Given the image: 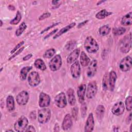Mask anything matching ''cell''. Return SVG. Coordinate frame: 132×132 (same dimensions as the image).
Wrapping results in <instances>:
<instances>
[{
	"label": "cell",
	"instance_id": "1",
	"mask_svg": "<svg viewBox=\"0 0 132 132\" xmlns=\"http://www.w3.org/2000/svg\"><path fill=\"white\" fill-rule=\"evenodd\" d=\"M84 47L86 51L89 53H94L96 52L99 48L97 42L91 36H88L86 38L84 43Z\"/></svg>",
	"mask_w": 132,
	"mask_h": 132
},
{
	"label": "cell",
	"instance_id": "2",
	"mask_svg": "<svg viewBox=\"0 0 132 132\" xmlns=\"http://www.w3.org/2000/svg\"><path fill=\"white\" fill-rule=\"evenodd\" d=\"M131 46V34L125 36L120 42V50L122 53H127Z\"/></svg>",
	"mask_w": 132,
	"mask_h": 132
},
{
	"label": "cell",
	"instance_id": "3",
	"mask_svg": "<svg viewBox=\"0 0 132 132\" xmlns=\"http://www.w3.org/2000/svg\"><path fill=\"white\" fill-rule=\"evenodd\" d=\"M51 117V111L49 108H45L40 109L38 113V120L39 123L43 124L47 122Z\"/></svg>",
	"mask_w": 132,
	"mask_h": 132
},
{
	"label": "cell",
	"instance_id": "4",
	"mask_svg": "<svg viewBox=\"0 0 132 132\" xmlns=\"http://www.w3.org/2000/svg\"><path fill=\"white\" fill-rule=\"evenodd\" d=\"M28 123L27 119L24 116L20 117L15 122L14 125V128L15 131L18 132H22L25 131L27 126Z\"/></svg>",
	"mask_w": 132,
	"mask_h": 132
},
{
	"label": "cell",
	"instance_id": "5",
	"mask_svg": "<svg viewBox=\"0 0 132 132\" xmlns=\"http://www.w3.org/2000/svg\"><path fill=\"white\" fill-rule=\"evenodd\" d=\"M62 65V59L60 55H56L50 61L49 67L51 71L58 70Z\"/></svg>",
	"mask_w": 132,
	"mask_h": 132
},
{
	"label": "cell",
	"instance_id": "6",
	"mask_svg": "<svg viewBox=\"0 0 132 132\" xmlns=\"http://www.w3.org/2000/svg\"><path fill=\"white\" fill-rule=\"evenodd\" d=\"M86 91V97L89 99L93 98L96 94L97 91V87L96 82L95 81L90 82L87 86Z\"/></svg>",
	"mask_w": 132,
	"mask_h": 132
},
{
	"label": "cell",
	"instance_id": "7",
	"mask_svg": "<svg viewBox=\"0 0 132 132\" xmlns=\"http://www.w3.org/2000/svg\"><path fill=\"white\" fill-rule=\"evenodd\" d=\"M132 65L131 58L129 56H127L124 58L120 62L119 68L123 72H127L130 70Z\"/></svg>",
	"mask_w": 132,
	"mask_h": 132
},
{
	"label": "cell",
	"instance_id": "8",
	"mask_svg": "<svg viewBox=\"0 0 132 132\" xmlns=\"http://www.w3.org/2000/svg\"><path fill=\"white\" fill-rule=\"evenodd\" d=\"M28 81L29 85L31 87L38 86L40 82V76L38 72L32 71L28 75Z\"/></svg>",
	"mask_w": 132,
	"mask_h": 132
},
{
	"label": "cell",
	"instance_id": "9",
	"mask_svg": "<svg viewBox=\"0 0 132 132\" xmlns=\"http://www.w3.org/2000/svg\"><path fill=\"white\" fill-rule=\"evenodd\" d=\"M55 102L56 106L59 108H64L66 106L67 102L66 96L63 92L58 94L55 98Z\"/></svg>",
	"mask_w": 132,
	"mask_h": 132
},
{
	"label": "cell",
	"instance_id": "10",
	"mask_svg": "<svg viewBox=\"0 0 132 132\" xmlns=\"http://www.w3.org/2000/svg\"><path fill=\"white\" fill-rule=\"evenodd\" d=\"M29 100V94L26 91L20 92L16 96V101L17 103L20 105H26Z\"/></svg>",
	"mask_w": 132,
	"mask_h": 132
},
{
	"label": "cell",
	"instance_id": "11",
	"mask_svg": "<svg viewBox=\"0 0 132 132\" xmlns=\"http://www.w3.org/2000/svg\"><path fill=\"white\" fill-rule=\"evenodd\" d=\"M51 98L50 96L44 93L41 92L39 95V105L40 107H46L48 106L50 104Z\"/></svg>",
	"mask_w": 132,
	"mask_h": 132
},
{
	"label": "cell",
	"instance_id": "12",
	"mask_svg": "<svg viewBox=\"0 0 132 132\" xmlns=\"http://www.w3.org/2000/svg\"><path fill=\"white\" fill-rule=\"evenodd\" d=\"M125 110V106L122 102H119L116 103L111 109V112L116 116H120L122 114Z\"/></svg>",
	"mask_w": 132,
	"mask_h": 132
},
{
	"label": "cell",
	"instance_id": "13",
	"mask_svg": "<svg viewBox=\"0 0 132 132\" xmlns=\"http://www.w3.org/2000/svg\"><path fill=\"white\" fill-rule=\"evenodd\" d=\"M71 74L74 78H78L80 74V67L78 61L74 62L71 67Z\"/></svg>",
	"mask_w": 132,
	"mask_h": 132
},
{
	"label": "cell",
	"instance_id": "14",
	"mask_svg": "<svg viewBox=\"0 0 132 132\" xmlns=\"http://www.w3.org/2000/svg\"><path fill=\"white\" fill-rule=\"evenodd\" d=\"M94 126V121L93 119V116L92 113L89 114L87 120L86 122L85 126V132H91L92 131Z\"/></svg>",
	"mask_w": 132,
	"mask_h": 132
},
{
	"label": "cell",
	"instance_id": "15",
	"mask_svg": "<svg viewBox=\"0 0 132 132\" xmlns=\"http://www.w3.org/2000/svg\"><path fill=\"white\" fill-rule=\"evenodd\" d=\"M97 71V60H92L89 64V67L88 68V71L87 72V76L89 77H92L94 76Z\"/></svg>",
	"mask_w": 132,
	"mask_h": 132
},
{
	"label": "cell",
	"instance_id": "16",
	"mask_svg": "<svg viewBox=\"0 0 132 132\" xmlns=\"http://www.w3.org/2000/svg\"><path fill=\"white\" fill-rule=\"evenodd\" d=\"M72 119L70 114H67L63 120L62 123V128L64 130H67L70 129L72 125Z\"/></svg>",
	"mask_w": 132,
	"mask_h": 132
},
{
	"label": "cell",
	"instance_id": "17",
	"mask_svg": "<svg viewBox=\"0 0 132 132\" xmlns=\"http://www.w3.org/2000/svg\"><path fill=\"white\" fill-rule=\"evenodd\" d=\"M86 90V85L85 84L80 85L77 89V96L78 97L79 102L80 103H83L85 100V95Z\"/></svg>",
	"mask_w": 132,
	"mask_h": 132
},
{
	"label": "cell",
	"instance_id": "18",
	"mask_svg": "<svg viewBox=\"0 0 132 132\" xmlns=\"http://www.w3.org/2000/svg\"><path fill=\"white\" fill-rule=\"evenodd\" d=\"M80 54V50L79 48H76L73 50L68 56L67 62L68 63H74L78 58Z\"/></svg>",
	"mask_w": 132,
	"mask_h": 132
},
{
	"label": "cell",
	"instance_id": "19",
	"mask_svg": "<svg viewBox=\"0 0 132 132\" xmlns=\"http://www.w3.org/2000/svg\"><path fill=\"white\" fill-rule=\"evenodd\" d=\"M108 77H109V78H108L109 87L110 88V90L111 91H112L114 88L115 83H116L117 78L116 73L113 71H111L109 74Z\"/></svg>",
	"mask_w": 132,
	"mask_h": 132
},
{
	"label": "cell",
	"instance_id": "20",
	"mask_svg": "<svg viewBox=\"0 0 132 132\" xmlns=\"http://www.w3.org/2000/svg\"><path fill=\"white\" fill-rule=\"evenodd\" d=\"M76 25L75 23H72L70 24H69L68 25H67V26L62 28L61 29H60L58 32H57V34L54 36L53 39H56L58 37H59V36H61L62 35H63V34H64L65 32H67L68 30H69L70 29H71L72 28H73V27L75 26V25Z\"/></svg>",
	"mask_w": 132,
	"mask_h": 132
},
{
	"label": "cell",
	"instance_id": "21",
	"mask_svg": "<svg viewBox=\"0 0 132 132\" xmlns=\"http://www.w3.org/2000/svg\"><path fill=\"white\" fill-rule=\"evenodd\" d=\"M132 12H129V13L125 14L123 16L121 20V24L124 26L131 25L132 24Z\"/></svg>",
	"mask_w": 132,
	"mask_h": 132
},
{
	"label": "cell",
	"instance_id": "22",
	"mask_svg": "<svg viewBox=\"0 0 132 132\" xmlns=\"http://www.w3.org/2000/svg\"><path fill=\"white\" fill-rule=\"evenodd\" d=\"M67 95L68 97V102L70 105L71 106H74L76 103V98L73 89L72 88H69L67 91Z\"/></svg>",
	"mask_w": 132,
	"mask_h": 132
},
{
	"label": "cell",
	"instance_id": "23",
	"mask_svg": "<svg viewBox=\"0 0 132 132\" xmlns=\"http://www.w3.org/2000/svg\"><path fill=\"white\" fill-rule=\"evenodd\" d=\"M7 109L9 112L13 111L14 109V101L12 96L9 95L6 99Z\"/></svg>",
	"mask_w": 132,
	"mask_h": 132
},
{
	"label": "cell",
	"instance_id": "24",
	"mask_svg": "<svg viewBox=\"0 0 132 132\" xmlns=\"http://www.w3.org/2000/svg\"><path fill=\"white\" fill-rule=\"evenodd\" d=\"M80 62L81 65L84 67L88 65V64L90 62V60L89 58L84 52H82L80 54Z\"/></svg>",
	"mask_w": 132,
	"mask_h": 132
},
{
	"label": "cell",
	"instance_id": "25",
	"mask_svg": "<svg viewBox=\"0 0 132 132\" xmlns=\"http://www.w3.org/2000/svg\"><path fill=\"white\" fill-rule=\"evenodd\" d=\"M105 111V109L104 106L102 105H100L97 106L96 109V115L97 118L98 120H101L103 118Z\"/></svg>",
	"mask_w": 132,
	"mask_h": 132
},
{
	"label": "cell",
	"instance_id": "26",
	"mask_svg": "<svg viewBox=\"0 0 132 132\" xmlns=\"http://www.w3.org/2000/svg\"><path fill=\"white\" fill-rule=\"evenodd\" d=\"M34 65L36 68L42 71H44L46 69V67L44 62L41 59H36L35 61Z\"/></svg>",
	"mask_w": 132,
	"mask_h": 132
},
{
	"label": "cell",
	"instance_id": "27",
	"mask_svg": "<svg viewBox=\"0 0 132 132\" xmlns=\"http://www.w3.org/2000/svg\"><path fill=\"white\" fill-rule=\"evenodd\" d=\"M111 14L112 12H108L107 11H106V10L103 9L97 12L95 15V17L98 19H103Z\"/></svg>",
	"mask_w": 132,
	"mask_h": 132
},
{
	"label": "cell",
	"instance_id": "28",
	"mask_svg": "<svg viewBox=\"0 0 132 132\" xmlns=\"http://www.w3.org/2000/svg\"><path fill=\"white\" fill-rule=\"evenodd\" d=\"M31 69H32L31 67L28 66V67H25L21 69L20 71V78L22 80H24L26 79L28 72L30 70H31Z\"/></svg>",
	"mask_w": 132,
	"mask_h": 132
},
{
	"label": "cell",
	"instance_id": "29",
	"mask_svg": "<svg viewBox=\"0 0 132 132\" xmlns=\"http://www.w3.org/2000/svg\"><path fill=\"white\" fill-rule=\"evenodd\" d=\"M110 27L108 25H105L102 26L99 28L98 31L101 35L102 36H106L110 31Z\"/></svg>",
	"mask_w": 132,
	"mask_h": 132
},
{
	"label": "cell",
	"instance_id": "30",
	"mask_svg": "<svg viewBox=\"0 0 132 132\" xmlns=\"http://www.w3.org/2000/svg\"><path fill=\"white\" fill-rule=\"evenodd\" d=\"M27 27V25L24 22H22L20 26H19L18 28L15 31V35L18 37L22 35V34L24 32V31L26 29Z\"/></svg>",
	"mask_w": 132,
	"mask_h": 132
},
{
	"label": "cell",
	"instance_id": "31",
	"mask_svg": "<svg viewBox=\"0 0 132 132\" xmlns=\"http://www.w3.org/2000/svg\"><path fill=\"white\" fill-rule=\"evenodd\" d=\"M126 31V29L124 27L114 28L112 29V32L114 36H120L123 35Z\"/></svg>",
	"mask_w": 132,
	"mask_h": 132
},
{
	"label": "cell",
	"instance_id": "32",
	"mask_svg": "<svg viewBox=\"0 0 132 132\" xmlns=\"http://www.w3.org/2000/svg\"><path fill=\"white\" fill-rule=\"evenodd\" d=\"M109 75L108 74H105L104 76L103 79V83H102V87L103 89L104 90H106L108 89L109 87Z\"/></svg>",
	"mask_w": 132,
	"mask_h": 132
},
{
	"label": "cell",
	"instance_id": "33",
	"mask_svg": "<svg viewBox=\"0 0 132 132\" xmlns=\"http://www.w3.org/2000/svg\"><path fill=\"white\" fill-rule=\"evenodd\" d=\"M21 19H22L21 14L19 11H18L16 12L15 17L10 22V23L12 25H16L20 22Z\"/></svg>",
	"mask_w": 132,
	"mask_h": 132
},
{
	"label": "cell",
	"instance_id": "34",
	"mask_svg": "<svg viewBox=\"0 0 132 132\" xmlns=\"http://www.w3.org/2000/svg\"><path fill=\"white\" fill-rule=\"evenodd\" d=\"M55 50L54 48L48 49L45 52L43 55V57L46 58H51L54 56V55L55 54Z\"/></svg>",
	"mask_w": 132,
	"mask_h": 132
},
{
	"label": "cell",
	"instance_id": "35",
	"mask_svg": "<svg viewBox=\"0 0 132 132\" xmlns=\"http://www.w3.org/2000/svg\"><path fill=\"white\" fill-rule=\"evenodd\" d=\"M131 100L132 97L131 96H128L125 100V106L126 108L127 111H130L132 109V105H131Z\"/></svg>",
	"mask_w": 132,
	"mask_h": 132
},
{
	"label": "cell",
	"instance_id": "36",
	"mask_svg": "<svg viewBox=\"0 0 132 132\" xmlns=\"http://www.w3.org/2000/svg\"><path fill=\"white\" fill-rule=\"evenodd\" d=\"M24 43V42L23 41H21L20 42H19L13 48V50L10 52V54H14L16 51H17L18 50V49H19Z\"/></svg>",
	"mask_w": 132,
	"mask_h": 132
},
{
	"label": "cell",
	"instance_id": "37",
	"mask_svg": "<svg viewBox=\"0 0 132 132\" xmlns=\"http://www.w3.org/2000/svg\"><path fill=\"white\" fill-rule=\"evenodd\" d=\"M24 46H23V47H22L21 48H20V49H19L17 51H16L14 54H13V55L9 58V60H11L12 59H13V58H14L15 57H16V56H18V55H19L22 51H23V50H24Z\"/></svg>",
	"mask_w": 132,
	"mask_h": 132
},
{
	"label": "cell",
	"instance_id": "38",
	"mask_svg": "<svg viewBox=\"0 0 132 132\" xmlns=\"http://www.w3.org/2000/svg\"><path fill=\"white\" fill-rule=\"evenodd\" d=\"M51 16V13L49 12H46V13H44L43 14H42V15H41L39 18V21H42L43 20H44L46 18H49Z\"/></svg>",
	"mask_w": 132,
	"mask_h": 132
},
{
	"label": "cell",
	"instance_id": "39",
	"mask_svg": "<svg viewBox=\"0 0 132 132\" xmlns=\"http://www.w3.org/2000/svg\"><path fill=\"white\" fill-rule=\"evenodd\" d=\"M81 115L82 117H84L86 116V111H87V106L86 105V104L85 103H82V106L81 108Z\"/></svg>",
	"mask_w": 132,
	"mask_h": 132
},
{
	"label": "cell",
	"instance_id": "40",
	"mask_svg": "<svg viewBox=\"0 0 132 132\" xmlns=\"http://www.w3.org/2000/svg\"><path fill=\"white\" fill-rule=\"evenodd\" d=\"M59 24V23H55V24H54L51 25V26H49L48 27H47V28H46L45 29H44L43 31H42L41 32V34H43V32H45V31H46L48 30H49V29H50L51 28H53V27H55V26H56V25H58Z\"/></svg>",
	"mask_w": 132,
	"mask_h": 132
},
{
	"label": "cell",
	"instance_id": "41",
	"mask_svg": "<svg viewBox=\"0 0 132 132\" xmlns=\"http://www.w3.org/2000/svg\"><path fill=\"white\" fill-rule=\"evenodd\" d=\"M25 131H36V129H35V127L32 125L28 126L26 129H25Z\"/></svg>",
	"mask_w": 132,
	"mask_h": 132
},
{
	"label": "cell",
	"instance_id": "42",
	"mask_svg": "<svg viewBox=\"0 0 132 132\" xmlns=\"http://www.w3.org/2000/svg\"><path fill=\"white\" fill-rule=\"evenodd\" d=\"M29 117H30V118L31 119V120H34L36 118V113L35 112V111H31L30 113V114H29Z\"/></svg>",
	"mask_w": 132,
	"mask_h": 132
},
{
	"label": "cell",
	"instance_id": "43",
	"mask_svg": "<svg viewBox=\"0 0 132 132\" xmlns=\"http://www.w3.org/2000/svg\"><path fill=\"white\" fill-rule=\"evenodd\" d=\"M58 30V29H54V30H53L52 31H51L50 33H49L48 34H47L46 36H45V37H44V39H46V38H48V37H50V36H51L52 35H53L54 34H55V33H56V31Z\"/></svg>",
	"mask_w": 132,
	"mask_h": 132
},
{
	"label": "cell",
	"instance_id": "44",
	"mask_svg": "<svg viewBox=\"0 0 132 132\" xmlns=\"http://www.w3.org/2000/svg\"><path fill=\"white\" fill-rule=\"evenodd\" d=\"M32 55L31 54H29L23 58V60L24 61L28 60L29 59H30L32 57Z\"/></svg>",
	"mask_w": 132,
	"mask_h": 132
},
{
	"label": "cell",
	"instance_id": "45",
	"mask_svg": "<svg viewBox=\"0 0 132 132\" xmlns=\"http://www.w3.org/2000/svg\"><path fill=\"white\" fill-rule=\"evenodd\" d=\"M88 22V20H85V21H84V22H82L79 23V24H78V25L77 26V28H81L82 26H84Z\"/></svg>",
	"mask_w": 132,
	"mask_h": 132
},
{
	"label": "cell",
	"instance_id": "46",
	"mask_svg": "<svg viewBox=\"0 0 132 132\" xmlns=\"http://www.w3.org/2000/svg\"><path fill=\"white\" fill-rule=\"evenodd\" d=\"M131 121V113H130V114H129V116L127 117V119H126V123L127 124H129Z\"/></svg>",
	"mask_w": 132,
	"mask_h": 132
},
{
	"label": "cell",
	"instance_id": "47",
	"mask_svg": "<svg viewBox=\"0 0 132 132\" xmlns=\"http://www.w3.org/2000/svg\"><path fill=\"white\" fill-rule=\"evenodd\" d=\"M58 1H53L52 2V4L53 5H56L57 4V3H58Z\"/></svg>",
	"mask_w": 132,
	"mask_h": 132
},
{
	"label": "cell",
	"instance_id": "48",
	"mask_svg": "<svg viewBox=\"0 0 132 132\" xmlns=\"http://www.w3.org/2000/svg\"><path fill=\"white\" fill-rule=\"evenodd\" d=\"M104 2H105V1H99V2L97 3V5H100L102 3H104Z\"/></svg>",
	"mask_w": 132,
	"mask_h": 132
},
{
	"label": "cell",
	"instance_id": "49",
	"mask_svg": "<svg viewBox=\"0 0 132 132\" xmlns=\"http://www.w3.org/2000/svg\"><path fill=\"white\" fill-rule=\"evenodd\" d=\"M7 131H11V132H13V130H12V129H8V130H6V132H7Z\"/></svg>",
	"mask_w": 132,
	"mask_h": 132
},
{
	"label": "cell",
	"instance_id": "50",
	"mask_svg": "<svg viewBox=\"0 0 132 132\" xmlns=\"http://www.w3.org/2000/svg\"><path fill=\"white\" fill-rule=\"evenodd\" d=\"M0 22H1V27H2V25H3V22H2V20H0Z\"/></svg>",
	"mask_w": 132,
	"mask_h": 132
},
{
	"label": "cell",
	"instance_id": "51",
	"mask_svg": "<svg viewBox=\"0 0 132 132\" xmlns=\"http://www.w3.org/2000/svg\"><path fill=\"white\" fill-rule=\"evenodd\" d=\"M2 70H3V68H1V72H2Z\"/></svg>",
	"mask_w": 132,
	"mask_h": 132
}]
</instances>
